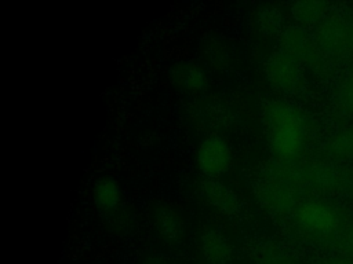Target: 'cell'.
I'll list each match as a JSON object with an SVG mask.
<instances>
[{
  "label": "cell",
  "mask_w": 353,
  "mask_h": 264,
  "mask_svg": "<svg viewBox=\"0 0 353 264\" xmlns=\"http://www.w3.org/2000/svg\"><path fill=\"white\" fill-rule=\"evenodd\" d=\"M298 219L305 228L321 234L332 232L338 226L335 214L327 206L317 202H310L301 206L298 210Z\"/></svg>",
  "instance_id": "obj_5"
},
{
  "label": "cell",
  "mask_w": 353,
  "mask_h": 264,
  "mask_svg": "<svg viewBox=\"0 0 353 264\" xmlns=\"http://www.w3.org/2000/svg\"><path fill=\"white\" fill-rule=\"evenodd\" d=\"M201 252L210 264H228L232 248L219 230H208L201 236Z\"/></svg>",
  "instance_id": "obj_7"
},
{
  "label": "cell",
  "mask_w": 353,
  "mask_h": 264,
  "mask_svg": "<svg viewBox=\"0 0 353 264\" xmlns=\"http://www.w3.org/2000/svg\"><path fill=\"white\" fill-rule=\"evenodd\" d=\"M143 264H165L163 260H160V258H157V257H152V258H149V260H146Z\"/></svg>",
  "instance_id": "obj_12"
},
{
  "label": "cell",
  "mask_w": 353,
  "mask_h": 264,
  "mask_svg": "<svg viewBox=\"0 0 353 264\" xmlns=\"http://www.w3.org/2000/svg\"><path fill=\"white\" fill-rule=\"evenodd\" d=\"M266 124L273 151L281 158H294L303 146V125L298 113L284 104L272 103L266 109Z\"/></svg>",
  "instance_id": "obj_1"
},
{
  "label": "cell",
  "mask_w": 353,
  "mask_h": 264,
  "mask_svg": "<svg viewBox=\"0 0 353 264\" xmlns=\"http://www.w3.org/2000/svg\"><path fill=\"white\" fill-rule=\"evenodd\" d=\"M153 223L157 232L167 241H175L183 235V219L181 213L168 204H160L153 209Z\"/></svg>",
  "instance_id": "obj_6"
},
{
  "label": "cell",
  "mask_w": 353,
  "mask_h": 264,
  "mask_svg": "<svg viewBox=\"0 0 353 264\" xmlns=\"http://www.w3.org/2000/svg\"><path fill=\"white\" fill-rule=\"evenodd\" d=\"M268 80L280 89H291L298 80L295 60L287 52L273 54L265 66Z\"/></svg>",
  "instance_id": "obj_3"
},
{
  "label": "cell",
  "mask_w": 353,
  "mask_h": 264,
  "mask_svg": "<svg viewBox=\"0 0 353 264\" xmlns=\"http://www.w3.org/2000/svg\"><path fill=\"white\" fill-rule=\"evenodd\" d=\"M335 264H346V263H335Z\"/></svg>",
  "instance_id": "obj_14"
},
{
  "label": "cell",
  "mask_w": 353,
  "mask_h": 264,
  "mask_svg": "<svg viewBox=\"0 0 353 264\" xmlns=\"http://www.w3.org/2000/svg\"><path fill=\"white\" fill-rule=\"evenodd\" d=\"M207 58L212 65H215V67H222L223 65H226V60L229 58V52L226 51V47L223 44L216 43V44L211 45Z\"/></svg>",
  "instance_id": "obj_10"
},
{
  "label": "cell",
  "mask_w": 353,
  "mask_h": 264,
  "mask_svg": "<svg viewBox=\"0 0 353 264\" xmlns=\"http://www.w3.org/2000/svg\"><path fill=\"white\" fill-rule=\"evenodd\" d=\"M196 162L201 173L210 179H215L229 169L232 162V151L225 139L221 136H208L197 148Z\"/></svg>",
  "instance_id": "obj_2"
},
{
  "label": "cell",
  "mask_w": 353,
  "mask_h": 264,
  "mask_svg": "<svg viewBox=\"0 0 353 264\" xmlns=\"http://www.w3.org/2000/svg\"><path fill=\"white\" fill-rule=\"evenodd\" d=\"M346 100L349 103H353V82L349 85L347 88V92H346Z\"/></svg>",
  "instance_id": "obj_11"
},
{
  "label": "cell",
  "mask_w": 353,
  "mask_h": 264,
  "mask_svg": "<svg viewBox=\"0 0 353 264\" xmlns=\"http://www.w3.org/2000/svg\"><path fill=\"white\" fill-rule=\"evenodd\" d=\"M121 192L119 183L113 177H101L92 188V199L95 206L102 212H110L120 204Z\"/></svg>",
  "instance_id": "obj_9"
},
{
  "label": "cell",
  "mask_w": 353,
  "mask_h": 264,
  "mask_svg": "<svg viewBox=\"0 0 353 264\" xmlns=\"http://www.w3.org/2000/svg\"><path fill=\"white\" fill-rule=\"evenodd\" d=\"M201 191L205 201L212 205L218 212L226 216H234L240 212V201L237 195L223 183L210 179L203 182Z\"/></svg>",
  "instance_id": "obj_4"
},
{
  "label": "cell",
  "mask_w": 353,
  "mask_h": 264,
  "mask_svg": "<svg viewBox=\"0 0 353 264\" xmlns=\"http://www.w3.org/2000/svg\"><path fill=\"white\" fill-rule=\"evenodd\" d=\"M349 243H350V246L353 248V230H352V232H350V235H349Z\"/></svg>",
  "instance_id": "obj_13"
},
{
  "label": "cell",
  "mask_w": 353,
  "mask_h": 264,
  "mask_svg": "<svg viewBox=\"0 0 353 264\" xmlns=\"http://www.w3.org/2000/svg\"><path fill=\"white\" fill-rule=\"evenodd\" d=\"M170 78L174 85L188 91H199L205 85L204 72L190 62L175 63L170 70Z\"/></svg>",
  "instance_id": "obj_8"
}]
</instances>
